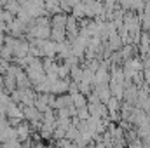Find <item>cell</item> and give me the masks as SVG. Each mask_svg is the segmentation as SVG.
Instances as JSON below:
<instances>
[]
</instances>
